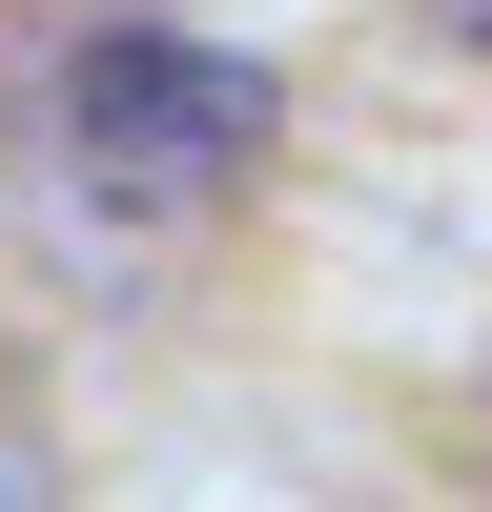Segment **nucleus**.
Wrapping results in <instances>:
<instances>
[{"label": "nucleus", "mask_w": 492, "mask_h": 512, "mask_svg": "<svg viewBox=\"0 0 492 512\" xmlns=\"http://www.w3.org/2000/svg\"><path fill=\"white\" fill-rule=\"evenodd\" d=\"M267 144H287V82L246 41H205V21H82L62 41V164L103 205H144V226L226 205Z\"/></svg>", "instance_id": "f257e3e1"}, {"label": "nucleus", "mask_w": 492, "mask_h": 512, "mask_svg": "<svg viewBox=\"0 0 492 512\" xmlns=\"http://www.w3.org/2000/svg\"><path fill=\"white\" fill-rule=\"evenodd\" d=\"M410 21H431V41H472V62H492V0H410Z\"/></svg>", "instance_id": "f03ea898"}]
</instances>
